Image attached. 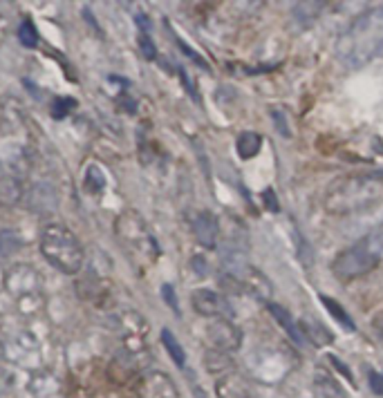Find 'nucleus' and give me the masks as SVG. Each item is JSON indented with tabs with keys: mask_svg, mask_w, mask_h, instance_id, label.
<instances>
[{
	"mask_svg": "<svg viewBox=\"0 0 383 398\" xmlns=\"http://www.w3.org/2000/svg\"><path fill=\"white\" fill-rule=\"evenodd\" d=\"M338 59L345 68L359 70L383 54V7L370 9L345 27L336 43Z\"/></svg>",
	"mask_w": 383,
	"mask_h": 398,
	"instance_id": "nucleus-1",
	"label": "nucleus"
},
{
	"mask_svg": "<svg viewBox=\"0 0 383 398\" xmlns=\"http://www.w3.org/2000/svg\"><path fill=\"white\" fill-rule=\"evenodd\" d=\"M40 253L52 266L66 275L79 273L85 262V251L79 238L63 224H47L43 229Z\"/></svg>",
	"mask_w": 383,
	"mask_h": 398,
	"instance_id": "nucleus-2",
	"label": "nucleus"
},
{
	"mask_svg": "<svg viewBox=\"0 0 383 398\" xmlns=\"http://www.w3.org/2000/svg\"><path fill=\"white\" fill-rule=\"evenodd\" d=\"M381 257H383V229L366 235L354 246L338 253V257L332 264V273L340 282H347V280L370 273L379 264Z\"/></svg>",
	"mask_w": 383,
	"mask_h": 398,
	"instance_id": "nucleus-3",
	"label": "nucleus"
},
{
	"mask_svg": "<svg viewBox=\"0 0 383 398\" xmlns=\"http://www.w3.org/2000/svg\"><path fill=\"white\" fill-rule=\"evenodd\" d=\"M117 238H119L121 246L137 260H148L153 262L157 257V244L153 235L148 233L144 220L137 213L128 211L117 220Z\"/></svg>",
	"mask_w": 383,
	"mask_h": 398,
	"instance_id": "nucleus-4",
	"label": "nucleus"
},
{
	"mask_svg": "<svg viewBox=\"0 0 383 398\" xmlns=\"http://www.w3.org/2000/svg\"><path fill=\"white\" fill-rule=\"evenodd\" d=\"M137 396L140 398H177L175 383L162 372H151L137 383Z\"/></svg>",
	"mask_w": 383,
	"mask_h": 398,
	"instance_id": "nucleus-5",
	"label": "nucleus"
},
{
	"mask_svg": "<svg viewBox=\"0 0 383 398\" xmlns=\"http://www.w3.org/2000/svg\"><path fill=\"white\" fill-rule=\"evenodd\" d=\"M193 309L200 316H206V318L231 314L227 300L222 296H218L216 291H209V289H197V291L193 293Z\"/></svg>",
	"mask_w": 383,
	"mask_h": 398,
	"instance_id": "nucleus-6",
	"label": "nucleus"
},
{
	"mask_svg": "<svg viewBox=\"0 0 383 398\" xmlns=\"http://www.w3.org/2000/svg\"><path fill=\"white\" fill-rule=\"evenodd\" d=\"M211 340H213V345H216V349L220 353H227V351H233V349H238L240 347V342H242V333L231 325V322L227 320H218V322H213L211 329Z\"/></svg>",
	"mask_w": 383,
	"mask_h": 398,
	"instance_id": "nucleus-7",
	"label": "nucleus"
},
{
	"mask_svg": "<svg viewBox=\"0 0 383 398\" xmlns=\"http://www.w3.org/2000/svg\"><path fill=\"white\" fill-rule=\"evenodd\" d=\"M193 231H195V238L202 246H206V249H213V246H216L220 226H218V220L213 217L211 213L197 215L195 222H193Z\"/></svg>",
	"mask_w": 383,
	"mask_h": 398,
	"instance_id": "nucleus-8",
	"label": "nucleus"
},
{
	"mask_svg": "<svg viewBox=\"0 0 383 398\" xmlns=\"http://www.w3.org/2000/svg\"><path fill=\"white\" fill-rule=\"evenodd\" d=\"M29 206H31V211H54V206H57L54 188H50L45 184H38L36 188H31Z\"/></svg>",
	"mask_w": 383,
	"mask_h": 398,
	"instance_id": "nucleus-9",
	"label": "nucleus"
},
{
	"mask_svg": "<svg viewBox=\"0 0 383 398\" xmlns=\"http://www.w3.org/2000/svg\"><path fill=\"white\" fill-rule=\"evenodd\" d=\"M218 396L220 398H251L247 385H244L236 376H229V378L218 383Z\"/></svg>",
	"mask_w": 383,
	"mask_h": 398,
	"instance_id": "nucleus-10",
	"label": "nucleus"
},
{
	"mask_svg": "<svg viewBox=\"0 0 383 398\" xmlns=\"http://www.w3.org/2000/svg\"><path fill=\"white\" fill-rule=\"evenodd\" d=\"M20 197H23V186H20L18 179L14 177L0 179V204L3 206H14L16 201H20Z\"/></svg>",
	"mask_w": 383,
	"mask_h": 398,
	"instance_id": "nucleus-11",
	"label": "nucleus"
},
{
	"mask_svg": "<svg viewBox=\"0 0 383 398\" xmlns=\"http://www.w3.org/2000/svg\"><path fill=\"white\" fill-rule=\"evenodd\" d=\"M321 298V303H323V307L329 311V316H332L340 327H345V329H350V331H356V325H354V320L350 318V314L347 311L340 307L336 300H332V298H327V296H318Z\"/></svg>",
	"mask_w": 383,
	"mask_h": 398,
	"instance_id": "nucleus-12",
	"label": "nucleus"
},
{
	"mask_svg": "<svg viewBox=\"0 0 383 398\" xmlns=\"http://www.w3.org/2000/svg\"><path fill=\"white\" fill-rule=\"evenodd\" d=\"M260 146H262V137H260L258 132H242V135L238 137V144H236L238 155H240L242 159L255 157V155H258Z\"/></svg>",
	"mask_w": 383,
	"mask_h": 398,
	"instance_id": "nucleus-13",
	"label": "nucleus"
},
{
	"mask_svg": "<svg viewBox=\"0 0 383 398\" xmlns=\"http://www.w3.org/2000/svg\"><path fill=\"white\" fill-rule=\"evenodd\" d=\"M269 309H271V314H273V318L280 322V325L285 327V331H287V336H290L294 342H298V345H301L303 342V336H301V329L296 327V322H294V318L287 314V311L283 309V307H278V305H269Z\"/></svg>",
	"mask_w": 383,
	"mask_h": 398,
	"instance_id": "nucleus-14",
	"label": "nucleus"
},
{
	"mask_svg": "<svg viewBox=\"0 0 383 398\" xmlns=\"http://www.w3.org/2000/svg\"><path fill=\"white\" fill-rule=\"evenodd\" d=\"M162 342H164V347L168 349L170 358L175 360L177 367H184V362H186L184 349H182V345L177 342V338L173 336V331H170V329H162Z\"/></svg>",
	"mask_w": 383,
	"mask_h": 398,
	"instance_id": "nucleus-15",
	"label": "nucleus"
},
{
	"mask_svg": "<svg viewBox=\"0 0 383 398\" xmlns=\"http://www.w3.org/2000/svg\"><path fill=\"white\" fill-rule=\"evenodd\" d=\"M18 40L20 45L27 47V49H34L38 45V31H36V25L31 18H25L23 23L18 27Z\"/></svg>",
	"mask_w": 383,
	"mask_h": 398,
	"instance_id": "nucleus-16",
	"label": "nucleus"
},
{
	"mask_svg": "<svg viewBox=\"0 0 383 398\" xmlns=\"http://www.w3.org/2000/svg\"><path fill=\"white\" fill-rule=\"evenodd\" d=\"M85 190L92 192V195H97V192H101L105 188V177L101 175V170L97 166H90L88 170H85Z\"/></svg>",
	"mask_w": 383,
	"mask_h": 398,
	"instance_id": "nucleus-17",
	"label": "nucleus"
},
{
	"mask_svg": "<svg viewBox=\"0 0 383 398\" xmlns=\"http://www.w3.org/2000/svg\"><path fill=\"white\" fill-rule=\"evenodd\" d=\"M316 394H318V398H345L343 390H340L332 378H318Z\"/></svg>",
	"mask_w": 383,
	"mask_h": 398,
	"instance_id": "nucleus-18",
	"label": "nucleus"
},
{
	"mask_svg": "<svg viewBox=\"0 0 383 398\" xmlns=\"http://www.w3.org/2000/svg\"><path fill=\"white\" fill-rule=\"evenodd\" d=\"M77 107V101L72 99V96H59V99L52 101V116H54L57 121L66 119V116Z\"/></svg>",
	"mask_w": 383,
	"mask_h": 398,
	"instance_id": "nucleus-19",
	"label": "nucleus"
},
{
	"mask_svg": "<svg viewBox=\"0 0 383 398\" xmlns=\"http://www.w3.org/2000/svg\"><path fill=\"white\" fill-rule=\"evenodd\" d=\"M140 49L144 54V59H148V61H153L157 56L155 43L151 40V36H148V34H140Z\"/></svg>",
	"mask_w": 383,
	"mask_h": 398,
	"instance_id": "nucleus-20",
	"label": "nucleus"
},
{
	"mask_svg": "<svg viewBox=\"0 0 383 398\" xmlns=\"http://www.w3.org/2000/svg\"><path fill=\"white\" fill-rule=\"evenodd\" d=\"M162 293H164L166 305H170V309H173L175 314H179V305H177V300H175V291H173V286H170V284H164V286H162Z\"/></svg>",
	"mask_w": 383,
	"mask_h": 398,
	"instance_id": "nucleus-21",
	"label": "nucleus"
},
{
	"mask_svg": "<svg viewBox=\"0 0 383 398\" xmlns=\"http://www.w3.org/2000/svg\"><path fill=\"white\" fill-rule=\"evenodd\" d=\"M9 387H12V374L0 367V394H7Z\"/></svg>",
	"mask_w": 383,
	"mask_h": 398,
	"instance_id": "nucleus-22",
	"label": "nucleus"
},
{
	"mask_svg": "<svg viewBox=\"0 0 383 398\" xmlns=\"http://www.w3.org/2000/svg\"><path fill=\"white\" fill-rule=\"evenodd\" d=\"M370 385L375 394H383V376H379L377 372H370Z\"/></svg>",
	"mask_w": 383,
	"mask_h": 398,
	"instance_id": "nucleus-23",
	"label": "nucleus"
},
{
	"mask_svg": "<svg viewBox=\"0 0 383 398\" xmlns=\"http://www.w3.org/2000/svg\"><path fill=\"white\" fill-rule=\"evenodd\" d=\"M264 201H267V206H269V211H280L278 208V199H273V192H271V188H267L264 190Z\"/></svg>",
	"mask_w": 383,
	"mask_h": 398,
	"instance_id": "nucleus-24",
	"label": "nucleus"
},
{
	"mask_svg": "<svg viewBox=\"0 0 383 398\" xmlns=\"http://www.w3.org/2000/svg\"><path fill=\"white\" fill-rule=\"evenodd\" d=\"M329 360H332V362L336 365V367H338V372H340V374H343V376H347V381H350V383H354V378H352V372H350V369L345 367L343 362H340L338 358H334V356H329Z\"/></svg>",
	"mask_w": 383,
	"mask_h": 398,
	"instance_id": "nucleus-25",
	"label": "nucleus"
},
{
	"mask_svg": "<svg viewBox=\"0 0 383 398\" xmlns=\"http://www.w3.org/2000/svg\"><path fill=\"white\" fill-rule=\"evenodd\" d=\"M273 121L278 123V128H280V135H283V137H290V130H287V128H285V123H283L285 119L280 116V112H273Z\"/></svg>",
	"mask_w": 383,
	"mask_h": 398,
	"instance_id": "nucleus-26",
	"label": "nucleus"
},
{
	"mask_svg": "<svg viewBox=\"0 0 383 398\" xmlns=\"http://www.w3.org/2000/svg\"><path fill=\"white\" fill-rule=\"evenodd\" d=\"M137 23H140V27L144 29V34H148V29H151V23H148L146 16H137Z\"/></svg>",
	"mask_w": 383,
	"mask_h": 398,
	"instance_id": "nucleus-27",
	"label": "nucleus"
},
{
	"mask_svg": "<svg viewBox=\"0 0 383 398\" xmlns=\"http://www.w3.org/2000/svg\"><path fill=\"white\" fill-rule=\"evenodd\" d=\"M375 179H379V181H383V173H379V175H372Z\"/></svg>",
	"mask_w": 383,
	"mask_h": 398,
	"instance_id": "nucleus-28",
	"label": "nucleus"
},
{
	"mask_svg": "<svg viewBox=\"0 0 383 398\" xmlns=\"http://www.w3.org/2000/svg\"><path fill=\"white\" fill-rule=\"evenodd\" d=\"M0 358H3V347H0Z\"/></svg>",
	"mask_w": 383,
	"mask_h": 398,
	"instance_id": "nucleus-29",
	"label": "nucleus"
}]
</instances>
